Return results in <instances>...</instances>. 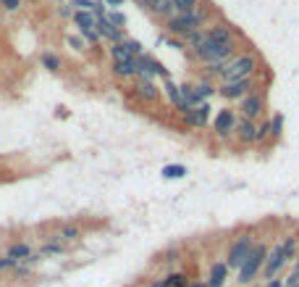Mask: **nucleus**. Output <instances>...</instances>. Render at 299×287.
Returning <instances> with one entry per match:
<instances>
[{"label":"nucleus","mask_w":299,"mask_h":287,"mask_svg":"<svg viewBox=\"0 0 299 287\" xmlns=\"http://www.w3.org/2000/svg\"><path fill=\"white\" fill-rule=\"evenodd\" d=\"M299 284V263H296V269H294V274L286 279V287H296Z\"/></svg>","instance_id":"nucleus-28"},{"label":"nucleus","mask_w":299,"mask_h":287,"mask_svg":"<svg viewBox=\"0 0 299 287\" xmlns=\"http://www.w3.org/2000/svg\"><path fill=\"white\" fill-rule=\"evenodd\" d=\"M284 250H281V245L278 248H273V253L268 256V263H265V277L270 279V277H275V272H278L281 266H284Z\"/></svg>","instance_id":"nucleus-10"},{"label":"nucleus","mask_w":299,"mask_h":287,"mask_svg":"<svg viewBox=\"0 0 299 287\" xmlns=\"http://www.w3.org/2000/svg\"><path fill=\"white\" fill-rule=\"evenodd\" d=\"M113 71L118 77H134L136 74V58L134 61H124V63H113Z\"/></svg>","instance_id":"nucleus-19"},{"label":"nucleus","mask_w":299,"mask_h":287,"mask_svg":"<svg viewBox=\"0 0 299 287\" xmlns=\"http://www.w3.org/2000/svg\"><path fill=\"white\" fill-rule=\"evenodd\" d=\"M171 8H173V0H152L150 3V11L155 13V16H171Z\"/></svg>","instance_id":"nucleus-18"},{"label":"nucleus","mask_w":299,"mask_h":287,"mask_svg":"<svg viewBox=\"0 0 299 287\" xmlns=\"http://www.w3.org/2000/svg\"><path fill=\"white\" fill-rule=\"evenodd\" d=\"M142 53V45L139 42H116V45L110 48V56H113V63H124V61H134L139 58Z\"/></svg>","instance_id":"nucleus-4"},{"label":"nucleus","mask_w":299,"mask_h":287,"mask_svg":"<svg viewBox=\"0 0 299 287\" xmlns=\"http://www.w3.org/2000/svg\"><path fill=\"white\" fill-rule=\"evenodd\" d=\"M108 6H121V0H105Z\"/></svg>","instance_id":"nucleus-33"},{"label":"nucleus","mask_w":299,"mask_h":287,"mask_svg":"<svg viewBox=\"0 0 299 287\" xmlns=\"http://www.w3.org/2000/svg\"><path fill=\"white\" fill-rule=\"evenodd\" d=\"M136 3H139V6H150V3H152V0H136Z\"/></svg>","instance_id":"nucleus-34"},{"label":"nucleus","mask_w":299,"mask_h":287,"mask_svg":"<svg viewBox=\"0 0 299 287\" xmlns=\"http://www.w3.org/2000/svg\"><path fill=\"white\" fill-rule=\"evenodd\" d=\"M124 21H126L124 13H118V11H116V13H110V24H113V27H116V24H124Z\"/></svg>","instance_id":"nucleus-29"},{"label":"nucleus","mask_w":299,"mask_h":287,"mask_svg":"<svg viewBox=\"0 0 299 287\" xmlns=\"http://www.w3.org/2000/svg\"><path fill=\"white\" fill-rule=\"evenodd\" d=\"M263 261H265V248L257 245V248H252L249 256L244 258V263L239 266V282H249L252 277H255L263 266Z\"/></svg>","instance_id":"nucleus-3"},{"label":"nucleus","mask_w":299,"mask_h":287,"mask_svg":"<svg viewBox=\"0 0 299 287\" xmlns=\"http://www.w3.org/2000/svg\"><path fill=\"white\" fill-rule=\"evenodd\" d=\"M74 6H76L79 11H95L97 3H92V0H74Z\"/></svg>","instance_id":"nucleus-25"},{"label":"nucleus","mask_w":299,"mask_h":287,"mask_svg":"<svg viewBox=\"0 0 299 287\" xmlns=\"http://www.w3.org/2000/svg\"><path fill=\"white\" fill-rule=\"evenodd\" d=\"M236 132H239V137L244 140V142H255V135H257V127L255 124H252L249 119H239L236 121Z\"/></svg>","instance_id":"nucleus-11"},{"label":"nucleus","mask_w":299,"mask_h":287,"mask_svg":"<svg viewBox=\"0 0 299 287\" xmlns=\"http://www.w3.org/2000/svg\"><path fill=\"white\" fill-rule=\"evenodd\" d=\"M296 287H299V284H296Z\"/></svg>","instance_id":"nucleus-37"},{"label":"nucleus","mask_w":299,"mask_h":287,"mask_svg":"<svg viewBox=\"0 0 299 287\" xmlns=\"http://www.w3.org/2000/svg\"><path fill=\"white\" fill-rule=\"evenodd\" d=\"M166 90H168L171 103H176L181 111H187V100H184V90H181V87H176L173 82H166Z\"/></svg>","instance_id":"nucleus-15"},{"label":"nucleus","mask_w":299,"mask_h":287,"mask_svg":"<svg viewBox=\"0 0 299 287\" xmlns=\"http://www.w3.org/2000/svg\"><path fill=\"white\" fill-rule=\"evenodd\" d=\"M184 174H187V169H184V166H166L163 169L166 180H178V176H184Z\"/></svg>","instance_id":"nucleus-21"},{"label":"nucleus","mask_w":299,"mask_h":287,"mask_svg":"<svg viewBox=\"0 0 299 287\" xmlns=\"http://www.w3.org/2000/svg\"><path fill=\"white\" fill-rule=\"evenodd\" d=\"M136 93H139L145 100H155L157 98V90H155V84L150 79H142L139 84H136Z\"/></svg>","instance_id":"nucleus-20"},{"label":"nucleus","mask_w":299,"mask_h":287,"mask_svg":"<svg viewBox=\"0 0 299 287\" xmlns=\"http://www.w3.org/2000/svg\"><path fill=\"white\" fill-rule=\"evenodd\" d=\"M255 66H257V61H255V56H249V53H244V56H239V58H234V61L223 63V69H221L223 84H226V82L249 79V74L255 71Z\"/></svg>","instance_id":"nucleus-2"},{"label":"nucleus","mask_w":299,"mask_h":287,"mask_svg":"<svg viewBox=\"0 0 299 287\" xmlns=\"http://www.w3.org/2000/svg\"><path fill=\"white\" fill-rule=\"evenodd\" d=\"M152 287H168V284H166V279H163V282H155Z\"/></svg>","instance_id":"nucleus-35"},{"label":"nucleus","mask_w":299,"mask_h":287,"mask_svg":"<svg viewBox=\"0 0 299 287\" xmlns=\"http://www.w3.org/2000/svg\"><path fill=\"white\" fill-rule=\"evenodd\" d=\"M268 127H270V137H278V135H281V127H284V116H281V114L273 116V121H270Z\"/></svg>","instance_id":"nucleus-23"},{"label":"nucleus","mask_w":299,"mask_h":287,"mask_svg":"<svg viewBox=\"0 0 299 287\" xmlns=\"http://www.w3.org/2000/svg\"><path fill=\"white\" fill-rule=\"evenodd\" d=\"M281 250H284V258H291V253H294V240H291V237L281 245Z\"/></svg>","instance_id":"nucleus-26"},{"label":"nucleus","mask_w":299,"mask_h":287,"mask_svg":"<svg viewBox=\"0 0 299 287\" xmlns=\"http://www.w3.org/2000/svg\"><path fill=\"white\" fill-rule=\"evenodd\" d=\"M95 29H97V34H103V37H108V40H113V42H121V29L113 27L108 16H97Z\"/></svg>","instance_id":"nucleus-7"},{"label":"nucleus","mask_w":299,"mask_h":287,"mask_svg":"<svg viewBox=\"0 0 299 287\" xmlns=\"http://www.w3.org/2000/svg\"><path fill=\"white\" fill-rule=\"evenodd\" d=\"M268 287H284V284H281L278 279H273V282H268Z\"/></svg>","instance_id":"nucleus-32"},{"label":"nucleus","mask_w":299,"mask_h":287,"mask_svg":"<svg viewBox=\"0 0 299 287\" xmlns=\"http://www.w3.org/2000/svg\"><path fill=\"white\" fill-rule=\"evenodd\" d=\"M18 266V261H13V258H0V272L3 269H16Z\"/></svg>","instance_id":"nucleus-27"},{"label":"nucleus","mask_w":299,"mask_h":287,"mask_svg":"<svg viewBox=\"0 0 299 287\" xmlns=\"http://www.w3.org/2000/svg\"><path fill=\"white\" fill-rule=\"evenodd\" d=\"M8 258H13V261H18V258H29V248H27V245H13L11 253H8Z\"/></svg>","instance_id":"nucleus-22"},{"label":"nucleus","mask_w":299,"mask_h":287,"mask_svg":"<svg viewBox=\"0 0 299 287\" xmlns=\"http://www.w3.org/2000/svg\"><path fill=\"white\" fill-rule=\"evenodd\" d=\"M242 114H244V119H257L260 114H263V98L260 95H247L244 100H242Z\"/></svg>","instance_id":"nucleus-6"},{"label":"nucleus","mask_w":299,"mask_h":287,"mask_svg":"<svg viewBox=\"0 0 299 287\" xmlns=\"http://www.w3.org/2000/svg\"><path fill=\"white\" fill-rule=\"evenodd\" d=\"M208 8H202V6H197L192 13H184V16H173V19H168V29L173 32V34H194V32H200V27L208 21Z\"/></svg>","instance_id":"nucleus-1"},{"label":"nucleus","mask_w":299,"mask_h":287,"mask_svg":"<svg viewBox=\"0 0 299 287\" xmlns=\"http://www.w3.org/2000/svg\"><path fill=\"white\" fill-rule=\"evenodd\" d=\"M252 87V82L249 79H239V82H226L223 87H221V95L223 98H239V95H244L247 90Z\"/></svg>","instance_id":"nucleus-8"},{"label":"nucleus","mask_w":299,"mask_h":287,"mask_svg":"<svg viewBox=\"0 0 299 287\" xmlns=\"http://www.w3.org/2000/svg\"><path fill=\"white\" fill-rule=\"evenodd\" d=\"M234 127H236L234 114L228 111V108H223V111L215 116V132H218V135H228V132H234Z\"/></svg>","instance_id":"nucleus-9"},{"label":"nucleus","mask_w":299,"mask_h":287,"mask_svg":"<svg viewBox=\"0 0 299 287\" xmlns=\"http://www.w3.org/2000/svg\"><path fill=\"white\" fill-rule=\"evenodd\" d=\"M208 40H210V42H231L234 37H231V29H228V27L218 24V27H213V29L208 32Z\"/></svg>","instance_id":"nucleus-16"},{"label":"nucleus","mask_w":299,"mask_h":287,"mask_svg":"<svg viewBox=\"0 0 299 287\" xmlns=\"http://www.w3.org/2000/svg\"><path fill=\"white\" fill-rule=\"evenodd\" d=\"M0 3H3V6H6L8 11H16V8L21 6V0H0Z\"/></svg>","instance_id":"nucleus-30"},{"label":"nucleus","mask_w":299,"mask_h":287,"mask_svg":"<svg viewBox=\"0 0 299 287\" xmlns=\"http://www.w3.org/2000/svg\"><path fill=\"white\" fill-rule=\"evenodd\" d=\"M208 111H210L208 105H197V108H189V111H184V114H187V121H189L192 127H202L205 119H208Z\"/></svg>","instance_id":"nucleus-12"},{"label":"nucleus","mask_w":299,"mask_h":287,"mask_svg":"<svg viewBox=\"0 0 299 287\" xmlns=\"http://www.w3.org/2000/svg\"><path fill=\"white\" fill-rule=\"evenodd\" d=\"M197 6H200V0H173V8H171V16H168V19H173V16H184V13H192Z\"/></svg>","instance_id":"nucleus-13"},{"label":"nucleus","mask_w":299,"mask_h":287,"mask_svg":"<svg viewBox=\"0 0 299 287\" xmlns=\"http://www.w3.org/2000/svg\"><path fill=\"white\" fill-rule=\"evenodd\" d=\"M187 42H189V48H192V53H194V56L200 58V53H202V48H205V45H208V32H202V29H200V32H194V34H189V40H187Z\"/></svg>","instance_id":"nucleus-14"},{"label":"nucleus","mask_w":299,"mask_h":287,"mask_svg":"<svg viewBox=\"0 0 299 287\" xmlns=\"http://www.w3.org/2000/svg\"><path fill=\"white\" fill-rule=\"evenodd\" d=\"M249 250H252V240L249 237H242L236 245L231 248V253H228V261H226V266H231V269H239L242 263H244V258L249 256Z\"/></svg>","instance_id":"nucleus-5"},{"label":"nucleus","mask_w":299,"mask_h":287,"mask_svg":"<svg viewBox=\"0 0 299 287\" xmlns=\"http://www.w3.org/2000/svg\"><path fill=\"white\" fill-rule=\"evenodd\" d=\"M42 63H45V66H48V69H50V71H55V69H58V66H61V61H58L55 56H50V53H45V56H42Z\"/></svg>","instance_id":"nucleus-24"},{"label":"nucleus","mask_w":299,"mask_h":287,"mask_svg":"<svg viewBox=\"0 0 299 287\" xmlns=\"http://www.w3.org/2000/svg\"><path fill=\"white\" fill-rule=\"evenodd\" d=\"M63 237H66V240H71V237H76V229H74V227H66V229H63Z\"/></svg>","instance_id":"nucleus-31"},{"label":"nucleus","mask_w":299,"mask_h":287,"mask_svg":"<svg viewBox=\"0 0 299 287\" xmlns=\"http://www.w3.org/2000/svg\"><path fill=\"white\" fill-rule=\"evenodd\" d=\"M187 287H208V284H202V282H200V284H187Z\"/></svg>","instance_id":"nucleus-36"},{"label":"nucleus","mask_w":299,"mask_h":287,"mask_svg":"<svg viewBox=\"0 0 299 287\" xmlns=\"http://www.w3.org/2000/svg\"><path fill=\"white\" fill-rule=\"evenodd\" d=\"M226 272H228L226 263H215L213 272H210V282H208V287H223V282H226Z\"/></svg>","instance_id":"nucleus-17"}]
</instances>
